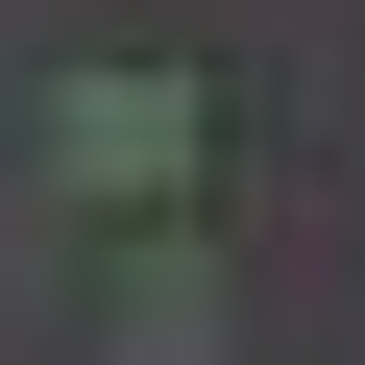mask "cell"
I'll return each mask as SVG.
<instances>
[{"mask_svg": "<svg viewBox=\"0 0 365 365\" xmlns=\"http://www.w3.org/2000/svg\"><path fill=\"white\" fill-rule=\"evenodd\" d=\"M195 146H220L195 73H73L49 98V170H73V195H195Z\"/></svg>", "mask_w": 365, "mask_h": 365, "instance_id": "cell-1", "label": "cell"}]
</instances>
